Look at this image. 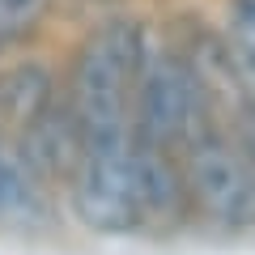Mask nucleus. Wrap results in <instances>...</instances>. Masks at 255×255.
Returning <instances> with one entry per match:
<instances>
[{
    "label": "nucleus",
    "mask_w": 255,
    "mask_h": 255,
    "mask_svg": "<svg viewBox=\"0 0 255 255\" xmlns=\"http://www.w3.org/2000/svg\"><path fill=\"white\" fill-rule=\"evenodd\" d=\"M136 17H111L85 30L64 64V98L81 128V149L136 145V77L149 55Z\"/></svg>",
    "instance_id": "obj_1"
},
{
    "label": "nucleus",
    "mask_w": 255,
    "mask_h": 255,
    "mask_svg": "<svg viewBox=\"0 0 255 255\" xmlns=\"http://www.w3.org/2000/svg\"><path fill=\"white\" fill-rule=\"evenodd\" d=\"M213 119H221V111L191 60L174 43L149 47L136 77V136L149 145L183 149Z\"/></svg>",
    "instance_id": "obj_2"
},
{
    "label": "nucleus",
    "mask_w": 255,
    "mask_h": 255,
    "mask_svg": "<svg viewBox=\"0 0 255 255\" xmlns=\"http://www.w3.org/2000/svg\"><path fill=\"white\" fill-rule=\"evenodd\" d=\"M183 170L191 187V209L209 226L230 234L255 230V170L226 119L204 124L183 145Z\"/></svg>",
    "instance_id": "obj_3"
},
{
    "label": "nucleus",
    "mask_w": 255,
    "mask_h": 255,
    "mask_svg": "<svg viewBox=\"0 0 255 255\" xmlns=\"http://www.w3.org/2000/svg\"><path fill=\"white\" fill-rule=\"evenodd\" d=\"M140 145V140H136ZM136 145L128 149H81L77 170L64 183V200L90 234H136Z\"/></svg>",
    "instance_id": "obj_4"
},
{
    "label": "nucleus",
    "mask_w": 255,
    "mask_h": 255,
    "mask_svg": "<svg viewBox=\"0 0 255 255\" xmlns=\"http://www.w3.org/2000/svg\"><path fill=\"white\" fill-rule=\"evenodd\" d=\"M136 204L140 230H174L196 213L187 170H183V149L149 145V140L136 145Z\"/></svg>",
    "instance_id": "obj_5"
},
{
    "label": "nucleus",
    "mask_w": 255,
    "mask_h": 255,
    "mask_svg": "<svg viewBox=\"0 0 255 255\" xmlns=\"http://www.w3.org/2000/svg\"><path fill=\"white\" fill-rule=\"evenodd\" d=\"M60 94H64V73H55L38 55L0 64V140H17L38 115L51 111Z\"/></svg>",
    "instance_id": "obj_6"
},
{
    "label": "nucleus",
    "mask_w": 255,
    "mask_h": 255,
    "mask_svg": "<svg viewBox=\"0 0 255 255\" xmlns=\"http://www.w3.org/2000/svg\"><path fill=\"white\" fill-rule=\"evenodd\" d=\"M51 191L9 140H0V230H47L55 217Z\"/></svg>",
    "instance_id": "obj_7"
},
{
    "label": "nucleus",
    "mask_w": 255,
    "mask_h": 255,
    "mask_svg": "<svg viewBox=\"0 0 255 255\" xmlns=\"http://www.w3.org/2000/svg\"><path fill=\"white\" fill-rule=\"evenodd\" d=\"M221 34L230 43V55H234L243 81L255 90V0H226Z\"/></svg>",
    "instance_id": "obj_8"
},
{
    "label": "nucleus",
    "mask_w": 255,
    "mask_h": 255,
    "mask_svg": "<svg viewBox=\"0 0 255 255\" xmlns=\"http://www.w3.org/2000/svg\"><path fill=\"white\" fill-rule=\"evenodd\" d=\"M51 0H0V60L43 26Z\"/></svg>",
    "instance_id": "obj_9"
},
{
    "label": "nucleus",
    "mask_w": 255,
    "mask_h": 255,
    "mask_svg": "<svg viewBox=\"0 0 255 255\" xmlns=\"http://www.w3.org/2000/svg\"><path fill=\"white\" fill-rule=\"evenodd\" d=\"M226 124H230V132H234V140L243 145V153H247V162H251V170H255V98L238 102V107L226 115Z\"/></svg>",
    "instance_id": "obj_10"
}]
</instances>
